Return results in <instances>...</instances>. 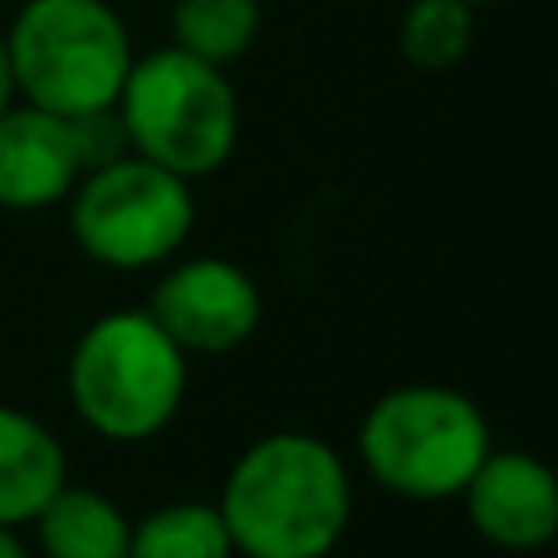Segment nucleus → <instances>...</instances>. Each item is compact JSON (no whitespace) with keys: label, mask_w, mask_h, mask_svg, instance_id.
Segmentation results:
<instances>
[{"label":"nucleus","mask_w":558,"mask_h":558,"mask_svg":"<svg viewBox=\"0 0 558 558\" xmlns=\"http://www.w3.org/2000/svg\"><path fill=\"white\" fill-rule=\"evenodd\" d=\"M235 558H328L353 524V471L314 432H270L226 471L221 500Z\"/></svg>","instance_id":"obj_1"},{"label":"nucleus","mask_w":558,"mask_h":558,"mask_svg":"<svg viewBox=\"0 0 558 558\" xmlns=\"http://www.w3.org/2000/svg\"><path fill=\"white\" fill-rule=\"evenodd\" d=\"M192 387V357L162 333L147 308L98 314L74 338L64 392L74 416L94 436L137 446L177 422Z\"/></svg>","instance_id":"obj_2"},{"label":"nucleus","mask_w":558,"mask_h":558,"mask_svg":"<svg viewBox=\"0 0 558 558\" xmlns=\"http://www.w3.org/2000/svg\"><path fill=\"white\" fill-rule=\"evenodd\" d=\"M490 451L495 436L481 402L441 383L392 387L357 422V456L373 485L416 505L461 500Z\"/></svg>","instance_id":"obj_3"},{"label":"nucleus","mask_w":558,"mask_h":558,"mask_svg":"<svg viewBox=\"0 0 558 558\" xmlns=\"http://www.w3.org/2000/svg\"><path fill=\"white\" fill-rule=\"evenodd\" d=\"M128 153L202 182L221 172L241 143V98L226 69L167 45L133 59L113 104Z\"/></svg>","instance_id":"obj_4"},{"label":"nucleus","mask_w":558,"mask_h":558,"mask_svg":"<svg viewBox=\"0 0 558 558\" xmlns=\"http://www.w3.org/2000/svg\"><path fill=\"white\" fill-rule=\"evenodd\" d=\"M20 104L59 118L108 113L133 69V39L108 0H25L5 35Z\"/></svg>","instance_id":"obj_5"},{"label":"nucleus","mask_w":558,"mask_h":558,"mask_svg":"<svg viewBox=\"0 0 558 558\" xmlns=\"http://www.w3.org/2000/svg\"><path fill=\"white\" fill-rule=\"evenodd\" d=\"M64 206L78 251L104 270L123 275L177 260L196 226L192 182L137 153L88 167Z\"/></svg>","instance_id":"obj_6"},{"label":"nucleus","mask_w":558,"mask_h":558,"mask_svg":"<svg viewBox=\"0 0 558 558\" xmlns=\"http://www.w3.org/2000/svg\"><path fill=\"white\" fill-rule=\"evenodd\" d=\"M147 314L186 357H221L255 338L265 318V294L245 265L226 255H192V260H167L147 299Z\"/></svg>","instance_id":"obj_7"},{"label":"nucleus","mask_w":558,"mask_h":558,"mask_svg":"<svg viewBox=\"0 0 558 558\" xmlns=\"http://www.w3.org/2000/svg\"><path fill=\"white\" fill-rule=\"evenodd\" d=\"M465 520L505 554L549 549L558 534V475L530 451H490L461 490Z\"/></svg>","instance_id":"obj_8"},{"label":"nucleus","mask_w":558,"mask_h":558,"mask_svg":"<svg viewBox=\"0 0 558 558\" xmlns=\"http://www.w3.org/2000/svg\"><path fill=\"white\" fill-rule=\"evenodd\" d=\"M88 172V147L78 118L45 113L35 104H10L0 113V211H45L69 202Z\"/></svg>","instance_id":"obj_9"},{"label":"nucleus","mask_w":558,"mask_h":558,"mask_svg":"<svg viewBox=\"0 0 558 558\" xmlns=\"http://www.w3.org/2000/svg\"><path fill=\"white\" fill-rule=\"evenodd\" d=\"M64 485V441L35 412L0 402V530H25Z\"/></svg>","instance_id":"obj_10"},{"label":"nucleus","mask_w":558,"mask_h":558,"mask_svg":"<svg viewBox=\"0 0 558 558\" xmlns=\"http://www.w3.org/2000/svg\"><path fill=\"white\" fill-rule=\"evenodd\" d=\"M39 558H128L133 520L113 495L69 481L45 510L29 520Z\"/></svg>","instance_id":"obj_11"},{"label":"nucleus","mask_w":558,"mask_h":558,"mask_svg":"<svg viewBox=\"0 0 558 558\" xmlns=\"http://www.w3.org/2000/svg\"><path fill=\"white\" fill-rule=\"evenodd\" d=\"M128 558H235L216 500H172L133 520Z\"/></svg>","instance_id":"obj_12"},{"label":"nucleus","mask_w":558,"mask_h":558,"mask_svg":"<svg viewBox=\"0 0 558 558\" xmlns=\"http://www.w3.org/2000/svg\"><path fill=\"white\" fill-rule=\"evenodd\" d=\"M260 0H172V45L226 69L260 39Z\"/></svg>","instance_id":"obj_13"},{"label":"nucleus","mask_w":558,"mask_h":558,"mask_svg":"<svg viewBox=\"0 0 558 558\" xmlns=\"http://www.w3.org/2000/svg\"><path fill=\"white\" fill-rule=\"evenodd\" d=\"M475 5L465 0H412L397 25V49L416 74H446L471 54Z\"/></svg>","instance_id":"obj_14"},{"label":"nucleus","mask_w":558,"mask_h":558,"mask_svg":"<svg viewBox=\"0 0 558 558\" xmlns=\"http://www.w3.org/2000/svg\"><path fill=\"white\" fill-rule=\"evenodd\" d=\"M10 104H20L15 94V74H10V54H5V35H0V113H5Z\"/></svg>","instance_id":"obj_15"},{"label":"nucleus","mask_w":558,"mask_h":558,"mask_svg":"<svg viewBox=\"0 0 558 558\" xmlns=\"http://www.w3.org/2000/svg\"><path fill=\"white\" fill-rule=\"evenodd\" d=\"M0 558H35L15 530H0Z\"/></svg>","instance_id":"obj_16"},{"label":"nucleus","mask_w":558,"mask_h":558,"mask_svg":"<svg viewBox=\"0 0 558 558\" xmlns=\"http://www.w3.org/2000/svg\"><path fill=\"white\" fill-rule=\"evenodd\" d=\"M465 5H490V0H465Z\"/></svg>","instance_id":"obj_17"}]
</instances>
